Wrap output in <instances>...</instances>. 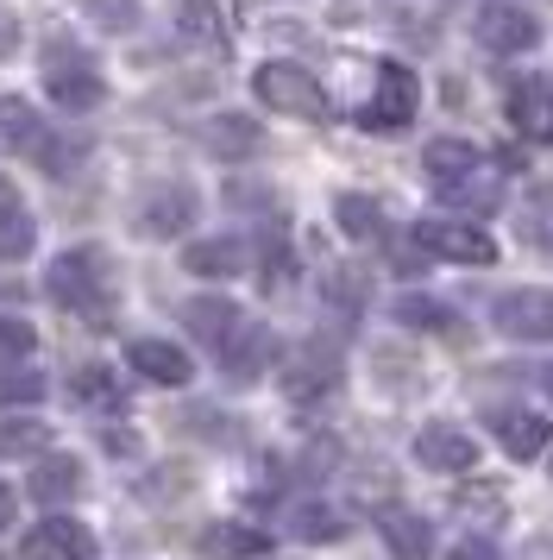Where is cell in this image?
<instances>
[{"label": "cell", "instance_id": "1", "mask_svg": "<svg viewBox=\"0 0 553 560\" xmlns=\"http://www.w3.org/2000/svg\"><path fill=\"white\" fill-rule=\"evenodd\" d=\"M251 89H258V102L264 107L296 114V120H327V114H333L327 89L315 82V70H302V63H264V70L251 77Z\"/></svg>", "mask_w": 553, "mask_h": 560}, {"label": "cell", "instance_id": "2", "mask_svg": "<svg viewBox=\"0 0 553 560\" xmlns=\"http://www.w3.org/2000/svg\"><path fill=\"white\" fill-rule=\"evenodd\" d=\"M50 303H63V308H82V315H101V303H107V258L101 253H63V258H50Z\"/></svg>", "mask_w": 553, "mask_h": 560}, {"label": "cell", "instance_id": "3", "mask_svg": "<svg viewBox=\"0 0 553 560\" xmlns=\"http://www.w3.org/2000/svg\"><path fill=\"white\" fill-rule=\"evenodd\" d=\"M415 107H422V82L415 70H402V63H377V89L372 102L358 107V127L365 132H402L415 120Z\"/></svg>", "mask_w": 553, "mask_h": 560}, {"label": "cell", "instance_id": "4", "mask_svg": "<svg viewBox=\"0 0 553 560\" xmlns=\"http://www.w3.org/2000/svg\"><path fill=\"white\" fill-rule=\"evenodd\" d=\"M472 38L491 57H522V51H534V45H541V20L528 13L522 0H491V7H478Z\"/></svg>", "mask_w": 553, "mask_h": 560}, {"label": "cell", "instance_id": "5", "mask_svg": "<svg viewBox=\"0 0 553 560\" xmlns=\"http://www.w3.org/2000/svg\"><path fill=\"white\" fill-rule=\"evenodd\" d=\"M491 328H497L503 340H534V347H548L553 340V290H541V283L503 290L497 303H491Z\"/></svg>", "mask_w": 553, "mask_h": 560}, {"label": "cell", "instance_id": "6", "mask_svg": "<svg viewBox=\"0 0 553 560\" xmlns=\"http://www.w3.org/2000/svg\"><path fill=\"white\" fill-rule=\"evenodd\" d=\"M415 246L427 258H452V265H497V240L472 221H415Z\"/></svg>", "mask_w": 553, "mask_h": 560}, {"label": "cell", "instance_id": "7", "mask_svg": "<svg viewBox=\"0 0 553 560\" xmlns=\"http://www.w3.org/2000/svg\"><path fill=\"white\" fill-rule=\"evenodd\" d=\"M214 353H221V365H226V378H233V384H251L264 365H271L276 334L264 328V322H233V334H226Z\"/></svg>", "mask_w": 553, "mask_h": 560}, {"label": "cell", "instance_id": "8", "mask_svg": "<svg viewBox=\"0 0 553 560\" xmlns=\"http://www.w3.org/2000/svg\"><path fill=\"white\" fill-rule=\"evenodd\" d=\"M415 459L427 472H478V441L459 422H427L415 434Z\"/></svg>", "mask_w": 553, "mask_h": 560}, {"label": "cell", "instance_id": "9", "mask_svg": "<svg viewBox=\"0 0 553 560\" xmlns=\"http://www.w3.org/2000/svg\"><path fill=\"white\" fill-rule=\"evenodd\" d=\"M20 560H95V535L82 529L75 516H45L20 541Z\"/></svg>", "mask_w": 553, "mask_h": 560}, {"label": "cell", "instance_id": "10", "mask_svg": "<svg viewBox=\"0 0 553 560\" xmlns=\"http://www.w3.org/2000/svg\"><path fill=\"white\" fill-rule=\"evenodd\" d=\"M509 127L522 132L528 145H548L553 139V89L541 77L509 82Z\"/></svg>", "mask_w": 553, "mask_h": 560}, {"label": "cell", "instance_id": "11", "mask_svg": "<svg viewBox=\"0 0 553 560\" xmlns=\"http://www.w3.org/2000/svg\"><path fill=\"white\" fill-rule=\"evenodd\" d=\"M491 434H497V447L509 459H541L548 441H553V422L534 416V409H497V416H491Z\"/></svg>", "mask_w": 553, "mask_h": 560}, {"label": "cell", "instance_id": "12", "mask_svg": "<svg viewBox=\"0 0 553 560\" xmlns=\"http://www.w3.org/2000/svg\"><path fill=\"white\" fill-rule=\"evenodd\" d=\"M333 384H340V353L321 347V340H315V347H302L296 365L283 372V390H290L296 404H315V397H327Z\"/></svg>", "mask_w": 553, "mask_h": 560}, {"label": "cell", "instance_id": "13", "mask_svg": "<svg viewBox=\"0 0 553 560\" xmlns=\"http://www.w3.org/2000/svg\"><path fill=\"white\" fill-rule=\"evenodd\" d=\"M126 365H132V372H139V378H151V384H189V372H196V365H189V353H183V347H170V340H132V347H126Z\"/></svg>", "mask_w": 553, "mask_h": 560}, {"label": "cell", "instance_id": "14", "mask_svg": "<svg viewBox=\"0 0 553 560\" xmlns=\"http://www.w3.org/2000/svg\"><path fill=\"white\" fill-rule=\"evenodd\" d=\"M45 89H50V107H70V114L101 107V70H89V63H50Z\"/></svg>", "mask_w": 553, "mask_h": 560}, {"label": "cell", "instance_id": "15", "mask_svg": "<svg viewBox=\"0 0 553 560\" xmlns=\"http://www.w3.org/2000/svg\"><path fill=\"white\" fill-rule=\"evenodd\" d=\"M196 221V196L189 189H157V196H145V208H139V233L145 240H170V233H183Z\"/></svg>", "mask_w": 553, "mask_h": 560}, {"label": "cell", "instance_id": "16", "mask_svg": "<svg viewBox=\"0 0 553 560\" xmlns=\"http://www.w3.org/2000/svg\"><path fill=\"white\" fill-rule=\"evenodd\" d=\"M377 535L390 541V555H397V560H427V555H434V529H427L415 510L390 504L384 516H377Z\"/></svg>", "mask_w": 553, "mask_h": 560}, {"label": "cell", "instance_id": "17", "mask_svg": "<svg viewBox=\"0 0 553 560\" xmlns=\"http://www.w3.org/2000/svg\"><path fill=\"white\" fill-rule=\"evenodd\" d=\"M440 189V202L447 208H466V214H491V208L503 202V183L478 164V171H459V177H447V183H434Z\"/></svg>", "mask_w": 553, "mask_h": 560}, {"label": "cell", "instance_id": "18", "mask_svg": "<svg viewBox=\"0 0 553 560\" xmlns=\"http://www.w3.org/2000/svg\"><path fill=\"white\" fill-rule=\"evenodd\" d=\"M258 120H246V114H214V120H201V145L214 158H251L258 152Z\"/></svg>", "mask_w": 553, "mask_h": 560}, {"label": "cell", "instance_id": "19", "mask_svg": "<svg viewBox=\"0 0 553 560\" xmlns=\"http://www.w3.org/2000/svg\"><path fill=\"white\" fill-rule=\"evenodd\" d=\"M32 498L38 504H70V498H82V459L57 454V459H38V472H32Z\"/></svg>", "mask_w": 553, "mask_h": 560}, {"label": "cell", "instance_id": "20", "mask_svg": "<svg viewBox=\"0 0 553 560\" xmlns=\"http://www.w3.org/2000/svg\"><path fill=\"white\" fill-rule=\"evenodd\" d=\"M183 322H189V334H196L201 347H221L226 334H233V322H239V308L226 303V296H196V303H183Z\"/></svg>", "mask_w": 553, "mask_h": 560}, {"label": "cell", "instance_id": "21", "mask_svg": "<svg viewBox=\"0 0 553 560\" xmlns=\"http://www.w3.org/2000/svg\"><path fill=\"white\" fill-rule=\"evenodd\" d=\"M478 164H484V152H478L472 139H427L422 145V171L434 183L459 177V171H478Z\"/></svg>", "mask_w": 553, "mask_h": 560}, {"label": "cell", "instance_id": "22", "mask_svg": "<svg viewBox=\"0 0 553 560\" xmlns=\"http://www.w3.org/2000/svg\"><path fill=\"white\" fill-rule=\"evenodd\" d=\"M38 139H45V120L32 114V102L7 95L0 102V152H38Z\"/></svg>", "mask_w": 553, "mask_h": 560}, {"label": "cell", "instance_id": "23", "mask_svg": "<svg viewBox=\"0 0 553 560\" xmlns=\"http://www.w3.org/2000/svg\"><path fill=\"white\" fill-rule=\"evenodd\" d=\"M183 265H189L196 278H239V271H246V246H239V240H196Z\"/></svg>", "mask_w": 553, "mask_h": 560}, {"label": "cell", "instance_id": "24", "mask_svg": "<svg viewBox=\"0 0 553 560\" xmlns=\"http://www.w3.org/2000/svg\"><path fill=\"white\" fill-rule=\"evenodd\" d=\"M201 548H208V555H221V560H251V555H264V548H271V535L251 529V523H214V529L201 535Z\"/></svg>", "mask_w": 553, "mask_h": 560}, {"label": "cell", "instance_id": "25", "mask_svg": "<svg viewBox=\"0 0 553 560\" xmlns=\"http://www.w3.org/2000/svg\"><path fill=\"white\" fill-rule=\"evenodd\" d=\"M290 535H302V541H340L346 535V516L333 504H296L290 510Z\"/></svg>", "mask_w": 553, "mask_h": 560}, {"label": "cell", "instance_id": "26", "mask_svg": "<svg viewBox=\"0 0 553 560\" xmlns=\"http://www.w3.org/2000/svg\"><path fill=\"white\" fill-rule=\"evenodd\" d=\"M333 221H340L346 240H377V233H384V208H377L372 196H340V202H333Z\"/></svg>", "mask_w": 553, "mask_h": 560}, {"label": "cell", "instance_id": "27", "mask_svg": "<svg viewBox=\"0 0 553 560\" xmlns=\"http://www.w3.org/2000/svg\"><path fill=\"white\" fill-rule=\"evenodd\" d=\"M50 447V422H32V416H20V422H0V459H32Z\"/></svg>", "mask_w": 553, "mask_h": 560}, {"label": "cell", "instance_id": "28", "mask_svg": "<svg viewBox=\"0 0 553 560\" xmlns=\"http://www.w3.org/2000/svg\"><path fill=\"white\" fill-rule=\"evenodd\" d=\"M32 240H38V228H32V214H25L20 202H0V258L13 265V258L32 253Z\"/></svg>", "mask_w": 553, "mask_h": 560}, {"label": "cell", "instance_id": "29", "mask_svg": "<svg viewBox=\"0 0 553 560\" xmlns=\"http://www.w3.org/2000/svg\"><path fill=\"white\" fill-rule=\"evenodd\" d=\"M70 390L82 409H120V384H114V372H101V365H82L70 378Z\"/></svg>", "mask_w": 553, "mask_h": 560}, {"label": "cell", "instance_id": "30", "mask_svg": "<svg viewBox=\"0 0 553 560\" xmlns=\"http://www.w3.org/2000/svg\"><path fill=\"white\" fill-rule=\"evenodd\" d=\"M397 322L402 328H427V334H452V308L434 296H397Z\"/></svg>", "mask_w": 553, "mask_h": 560}, {"label": "cell", "instance_id": "31", "mask_svg": "<svg viewBox=\"0 0 553 560\" xmlns=\"http://www.w3.org/2000/svg\"><path fill=\"white\" fill-rule=\"evenodd\" d=\"M516 228H522L528 246L553 253V189H534V196H528V202H522V221H516Z\"/></svg>", "mask_w": 553, "mask_h": 560}, {"label": "cell", "instance_id": "32", "mask_svg": "<svg viewBox=\"0 0 553 560\" xmlns=\"http://www.w3.org/2000/svg\"><path fill=\"white\" fill-rule=\"evenodd\" d=\"M176 13H183V32L189 38H221V0H176Z\"/></svg>", "mask_w": 553, "mask_h": 560}, {"label": "cell", "instance_id": "33", "mask_svg": "<svg viewBox=\"0 0 553 560\" xmlns=\"http://www.w3.org/2000/svg\"><path fill=\"white\" fill-rule=\"evenodd\" d=\"M32 347H38V328H32V322H20V315H0V365L25 359Z\"/></svg>", "mask_w": 553, "mask_h": 560}, {"label": "cell", "instance_id": "34", "mask_svg": "<svg viewBox=\"0 0 553 560\" xmlns=\"http://www.w3.org/2000/svg\"><path fill=\"white\" fill-rule=\"evenodd\" d=\"M95 26H107V32H126L132 20H139V0H75Z\"/></svg>", "mask_w": 553, "mask_h": 560}, {"label": "cell", "instance_id": "35", "mask_svg": "<svg viewBox=\"0 0 553 560\" xmlns=\"http://www.w3.org/2000/svg\"><path fill=\"white\" fill-rule=\"evenodd\" d=\"M38 397H45V378H38V372L0 378V404H38Z\"/></svg>", "mask_w": 553, "mask_h": 560}, {"label": "cell", "instance_id": "36", "mask_svg": "<svg viewBox=\"0 0 553 560\" xmlns=\"http://www.w3.org/2000/svg\"><path fill=\"white\" fill-rule=\"evenodd\" d=\"M327 296H333V303H340V308H358V303H365V283H358V278H346V271H327Z\"/></svg>", "mask_w": 553, "mask_h": 560}, {"label": "cell", "instance_id": "37", "mask_svg": "<svg viewBox=\"0 0 553 560\" xmlns=\"http://www.w3.org/2000/svg\"><path fill=\"white\" fill-rule=\"evenodd\" d=\"M447 560H503V548H497V541H484V535H478V541H459V548H452Z\"/></svg>", "mask_w": 553, "mask_h": 560}, {"label": "cell", "instance_id": "38", "mask_svg": "<svg viewBox=\"0 0 553 560\" xmlns=\"http://www.w3.org/2000/svg\"><path fill=\"white\" fill-rule=\"evenodd\" d=\"M377 7H384V0H340L333 20H340V26H358V13H377Z\"/></svg>", "mask_w": 553, "mask_h": 560}, {"label": "cell", "instance_id": "39", "mask_svg": "<svg viewBox=\"0 0 553 560\" xmlns=\"http://www.w3.org/2000/svg\"><path fill=\"white\" fill-rule=\"evenodd\" d=\"M13 45H20V26H13V20H7V13H0V57L13 51Z\"/></svg>", "mask_w": 553, "mask_h": 560}, {"label": "cell", "instance_id": "40", "mask_svg": "<svg viewBox=\"0 0 553 560\" xmlns=\"http://www.w3.org/2000/svg\"><path fill=\"white\" fill-rule=\"evenodd\" d=\"M7 523H13V491L0 485V529H7Z\"/></svg>", "mask_w": 553, "mask_h": 560}, {"label": "cell", "instance_id": "41", "mask_svg": "<svg viewBox=\"0 0 553 560\" xmlns=\"http://www.w3.org/2000/svg\"><path fill=\"white\" fill-rule=\"evenodd\" d=\"M0 202H20V189H13L7 177H0Z\"/></svg>", "mask_w": 553, "mask_h": 560}, {"label": "cell", "instance_id": "42", "mask_svg": "<svg viewBox=\"0 0 553 560\" xmlns=\"http://www.w3.org/2000/svg\"><path fill=\"white\" fill-rule=\"evenodd\" d=\"M541 390H548V397H553V365H541Z\"/></svg>", "mask_w": 553, "mask_h": 560}]
</instances>
